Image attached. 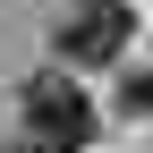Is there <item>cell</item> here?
<instances>
[{"mask_svg":"<svg viewBox=\"0 0 153 153\" xmlns=\"http://www.w3.org/2000/svg\"><path fill=\"white\" fill-rule=\"evenodd\" d=\"M17 119H26V145L34 153H85V136H94V102H85V85H68V76H34L26 102H17Z\"/></svg>","mask_w":153,"mask_h":153,"instance_id":"cell-1","label":"cell"},{"mask_svg":"<svg viewBox=\"0 0 153 153\" xmlns=\"http://www.w3.org/2000/svg\"><path fill=\"white\" fill-rule=\"evenodd\" d=\"M119 51H128V0H85L60 26V60H76V68H102Z\"/></svg>","mask_w":153,"mask_h":153,"instance_id":"cell-2","label":"cell"},{"mask_svg":"<svg viewBox=\"0 0 153 153\" xmlns=\"http://www.w3.org/2000/svg\"><path fill=\"white\" fill-rule=\"evenodd\" d=\"M119 102H128V111L145 119V111H153V68H136V76H128V94H119Z\"/></svg>","mask_w":153,"mask_h":153,"instance_id":"cell-3","label":"cell"}]
</instances>
